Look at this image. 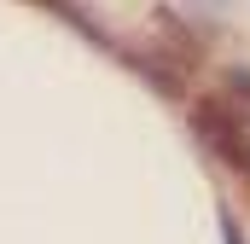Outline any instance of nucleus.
<instances>
[{
    "label": "nucleus",
    "mask_w": 250,
    "mask_h": 244,
    "mask_svg": "<svg viewBox=\"0 0 250 244\" xmlns=\"http://www.w3.org/2000/svg\"><path fill=\"white\" fill-rule=\"evenodd\" d=\"M221 239H227V244H245V233H239V221H233V209H221Z\"/></svg>",
    "instance_id": "nucleus-1"
}]
</instances>
